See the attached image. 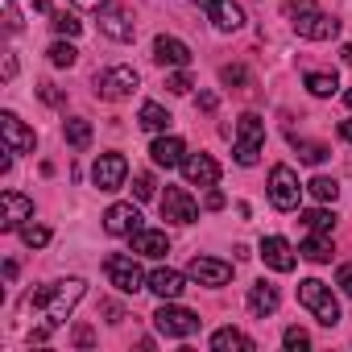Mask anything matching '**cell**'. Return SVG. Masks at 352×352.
I'll return each instance as SVG.
<instances>
[{
    "instance_id": "obj_12",
    "label": "cell",
    "mask_w": 352,
    "mask_h": 352,
    "mask_svg": "<svg viewBox=\"0 0 352 352\" xmlns=\"http://www.w3.org/2000/svg\"><path fill=\"white\" fill-rule=\"evenodd\" d=\"M183 174L191 187H216L220 183V162L212 153H187L183 157Z\"/></svg>"
},
{
    "instance_id": "obj_29",
    "label": "cell",
    "mask_w": 352,
    "mask_h": 352,
    "mask_svg": "<svg viewBox=\"0 0 352 352\" xmlns=\"http://www.w3.org/2000/svg\"><path fill=\"white\" fill-rule=\"evenodd\" d=\"M307 191H311L319 204H336V195H340V183H336V179H327V174H315V179L307 183Z\"/></svg>"
},
{
    "instance_id": "obj_11",
    "label": "cell",
    "mask_w": 352,
    "mask_h": 352,
    "mask_svg": "<svg viewBox=\"0 0 352 352\" xmlns=\"http://www.w3.org/2000/svg\"><path fill=\"white\" fill-rule=\"evenodd\" d=\"M25 220H34V199H25L21 191H5V195H0V228L17 232Z\"/></svg>"
},
{
    "instance_id": "obj_5",
    "label": "cell",
    "mask_w": 352,
    "mask_h": 352,
    "mask_svg": "<svg viewBox=\"0 0 352 352\" xmlns=\"http://www.w3.org/2000/svg\"><path fill=\"white\" fill-rule=\"evenodd\" d=\"M261 145H265V120L257 116V112H245L241 120H236V162L241 166H257V157H261Z\"/></svg>"
},
{
    "instance_id": "obj_15",
    "label": "cell",
    "mask_w": 352,
    "mask_h": 352,
    "mask_svg": "<svg viewBox=\"0 0 352 352\" xmlns=\"http://www.w3.org/2000/svg\"><path fill=\"white\" fill-rule=\"evenodd\" d=\"M208 21L220 30V34H236L245 25V9L236 5V0H208Z\"/></svg>"
},
{
    "instance_id": "obj_23",
    "label": "cell",
    "mask_w": 352,
    "mask_h": 352,
    "mask_svg": "<svg viewBox=\"0 0 352 352\" xmlns=\"http://www.w3.org/2000/svg\"><path fill=\"white\" fill-rule=\"evenodd\" d=\"M278 302H282V294H278V286L274 282H253L249 286V311L257 315V319H265V315H274L278 311Z\"/></svg>"
},
{
    "instance_id": "obj_32",
    "label": "cell",
    "mask_w": 352,
    "mask_h": 352,
    "mask_svg": "<svg viewBox=\"0 0 352 352\" xmlns=\"http://www.w3.org/2000/svg\"><path fill=\"white\" fill-rule=\"evenodd\" d=\"M50 25H54V34H58V38H79V30H83V21H79L75 13H54V21H50Z\"/></svg>"
},
{
    "instance_id": "obj_37",
    "label": "cell",
    "mask_w": 352,
    "mask_h": 352,
    "mask_svg": "<svg viewBox=\"0 0 352 352\" xmlns=\"http://www.w3.org/2000/svg\"><path fill=\"white\" fill-rule=\"evenodd\" d=\"M133 195L145 204V199H153V174H133Z\"/></svg>"
},
{
    "instance_id": "obj_13",
    "label": "cell",
    "mask_w": 352,
    "mask_h": 352,
    "mask_svg": "<svg viewBox=\"0 0 352 352\" xmlns=\"http://www.w3.org/2000/svg\"><path fill=\"white\" fill-rule=\"evenodd\" d=\"M191 46L183 42V38H153V63H162V67H174V71H183V67H191Z\"/></svg>"
},
{
    "instance_id": "obj_25",
    "label": "cell",
    "mask_w": 352,
    "mask_h": 352,
    "mask_svg": "<svg viewBox=\"0 0 352 352\" xmlns=\"http://www.w3.org/2000/svg\"><path fill=\"white\" fill-rule=\"evenodd\" d=\"M212 348H216V352H253L257 344H253L241 327H220V331L212 336Z\"/></svg>"
},
{
    "instance_id": "obj_14",
    "label": "cell",
    "mask_w": 352,
    "mask_h": 352,
    "mask_svg": "<svg viewBox=\"0 0 352 352\" xmlns=\"http://www.w3.org/2000/svg\"><path fill=\"white\" fill-rule=\"evenodd\" d=\"M187 278H191V274H179V270H153L149 282H145V290H153L162 302H174V298H183Z\"/></svg>"
},
{
    "instance_id": "obj_47",
    "label": "cell",
    "mask_w": 352,
    "mask_h": 352,
    "mask_svg": "<svg viewBox=\"0 0 352 352\" xmlns=\"http://www.w3.org/2000/svg\"><path fill=\"white\" fill-rule=\"evenodd\" d=\"M13 75H17V58L9 54V58H5V79H13Z\"/></svg>"
},
{
    "instance_id": "obj_31",
    "label": "cell",
    "mask_w": 352,
    "mask_h": 352,
    "mask_svg": "<svg viewBox=\"0 0 352 352\" xmlns=\"http://www.w3.org/2000/svg\"><path fill=\"white\" fill-rule=\"evenodd\" d=\"M302 224H307L311 232H336V212H327V208H311V212H302Z\"/></svg>"
},
{
    "instance_id": "obj_1",
    "label": "cell",
    "mask_w": 352,
    "mask_h": 352,
    "mask_svg": "<svg viewBox=\"0 0 352 352\" xmlns=\"http://www.w3.org/2000/svg\"><path fill=\"white\" fill-rule=\"evenodd\" d=\"M87 282L83 278H63V282H50V286H38L21 298V319H38L42 327H58L67 323V315L79 307Z\"/></svg>"
},
{
    "instance_id": "obj_36",
    "label": "cell",
    "mask_w": 352,
    "mask_h": 352,
    "mask_svg": "<svg viewBox=\"0 0 352 352\" xmlns=\"http://www.w3.org/2000/svg\"><path fill=\"white\" fill-rule=\"evenodd\" d=\"M166 87H170L174 96H187V91H191L195 83H191V75H187V67H183V71H174V75H166Z\"/></svg>"
},
{
    "instance_id": "obj_20",
    "label": "cell",
    "mask_w": 352,
    "mask_h": 352,
    "mask_svg": "<svg viewBox=\"0 0 352 352\" xmlns=\"http://www.w3.org/2000/svg\"><path fill=\"white\" fill-rule=\"evenodd\" d=\"M261 261H265L270 270H278V274H290L294 261H298V253H294L290 241H282V236H265V241H261Z\"/></svg>"
},
{
    "instance_id": "obj_8",
    "label": "cell",
    "mask_w": 352,
    "mask_h": 352,
    "mask_svg": "<svg viewBox=\"0 0 352 352\" xmlns=\"http://www.w3.org/2000/svg\"><path fill=\"white\" fill-rule=\"evenodd\" d=\"M157 208H162L166 224H195L199 220V204L191 199L187 187H166V195L157 199Z\"/></svg>"
},
{
    "instance_id": "obj_16",
    "label": "cell",
    "mask_w": 352,
    "mask_h": 352,
    "mask_svg": "<svg viewBox=\"0 0 352 352\" xmlns=\"http://www.w3.org/2000/svg\"><path fill=\"white\" fill-rule=\"evenodd\" d=\"M137 228H141V212L133 204H112L104 212V232L108 236H133Z\"/></svg>"
},
{
    "instance_id": "obj_42",
    "label": "cell",
    "mask_w": 352,
    "mask_h": 352,
    "mask_svg": "<svg viewBox=\"0 0 352 352\" xmlns=\"http://www.w3.org/2000/svg\"><path fill=\"white\" fill-rule=\"evenodd\" d=\"M71 5H79V9H91V13H104V9H108V0H71Z\"/></svg>"
},
{
    "instance_id": "obj_6",
    "label": "cell",
    "mask_w": 352,
    "mask_h": 352,
    "mask_svg": "<svg viewBox=\"0 0 352 352\" xmlns=\"http://www.w3.org/2000/svg\"><path fill=\"white\" fill-rule=\"evenodd\" d=\"M104 274H108V282H112L120 294H137V290H145V282H149V274H141V265H137L129 253H108V257H104Z\"/></svg>"
},
{
    "instance_id": "obj_2",
    "label": "cell",
    "mask_w": 352,
    "mask_h": 352,
    "mask_svg": "<svg viewBox=\"0 0 352 352\" xmlns=\"http://www.w3.org/2000/svg\"><path fill=\"white\" fill-rule=\"evenodd\" d=\"M286 17H290V30H294L298 38H307V42H327V38L340 34V21L327 17L315 0H290V5H286Z\"/></svg>"
},
{
    "instance_id": "obj_33",
    "label": "cell",
    "mask_w": 352,
    "mask_h": 352,
    "mask_svg": "<svg viewBox=\"0 0 352 352\" xmlns=\"http://www.w3.org/2000/svg\"><path fill=\"white\" fill-rule=\"evenodd\" d=\"M46 54H50V63H54V67H75V58H79V50H75L71 42H63V38H58Z\"/></svg>"
},
{
    "instance_id": "obj_40",
    "label": "cell",
    "mask_w": 352,
    "mask_h": 352,
    "mask_svg": "<svg viewBox=\"0 0 352 352\" xmlns=\"http://www.w3.org/2000/svg\"><path fill=\"white\" fill-rule=\"evenodd\" d=\"M224 204H228V199H224V191H216V187H208V199H204V208H208V212H220Z\"/></svg>"
},
{
    "instance_id": "obj_27",
    "label": "cell",
    "mask_w": 352,
    "mask_h": 352,
    "mask_svg": "<svg viewBox=\"0 0 352 352\" xmlns=\"http://www.w3.org/2000/svg\"><path fill=\"white\" fill-rule=\"evenodd\" d=\"M302 83H307V91H311V96H319V100H327V96H336V91H340V79H336L331 71H311Z\"/></svg>"
},
{
    "instance_id": "obj_24",
    "label": "cell",
    "mask_w": 352,
    "mask_h": 352,
    "mask_svg": "<svg viewBox=\"0 0 352 352\" xmlns=\"http://www.w3.org/2000/svg\"><path fill=\"white\" fill-rule=\"evenodd\" d=\"M331 232H311L302 245H298V257H307V261H315V265H327L331 261Z\"/></svg>"
},
{
    "instance_id": "obj_26",
    "label": "cell",
    "mask_w": 352,
    "mask_h": 352,
    "mask_svg": "<svg viewBox=\"0 0 352 352\" xmlns=\"http://www.w3.org/2000/svg\"><path fill=\"white\" fill-rule=\"evenodd\" d=\"M137 124H141L145 133H153V137H157V133H166V129H170V112H166L162 104H153V100H149V104H141V120H137Z\"/></svg>"
},
{
    "instance_id": "obj_39",
    "label": "cell",
    "mask_w": 352,
    "mask_h": 352,
    "mask_svg": "<svg viewBox=\"0 0 352 352\" xmlns=\"http://www.w3.org/2000/svg\"><path fill=\"white\" fill-rule=\"evenodd\" d=\"M38 96H42L46 104H54V108H63V104H67V96H63L54 83H42V87H38Z\"/></svg>"
},
{
    "instance_id": "obj_43",
    "label": "cell",
    "mask_w": 352,
    "mask_h": 352,
    "mask_svg": "<svg viewBox=\"0 0 352 352\" xmlns=\"http://www.w3.org/2000/svg\"><path fill=\"white\" fill-rule=\"evenodd\" d=\"M216 104H220L216 91H204V96H199V108H204V112H216Z\"/></svg>"
},
{
    "instance_id": "obj_3",
    "label": "cell",
    "mask_w": 352,
    "mask_h": 352,
    "mask_svg": "<svg viewBox=\"0 0 352 352\" xmlns=\"http://www.w3.org/2000/svg\"><path fill=\"white\" fill-rule=\"evenodd\" d=\"M298 302H302L323 327H336V323H340V302H336V294H331L327 282H319V278H302V282H298Z\"/></svg>"
},
{
    "instance_id": "obj_50",
    "label": "cell",
    "mask_w": 352,
    "mask_h": 352,
    "mask_svg": "<svg viewBox=\"0 0 352 352\" xmlns=\"http://www.w3.org/2000/svg\"><path fill=\"white\" fill-rule=\"evenodd\" d=\"M195 5H208V0H195Z\"/></svg>"
},
{
    "instance_id": "obj_22",
    "label": "cell",
    "mask_w": 352,
    "mask_h": 352,
    "mask_svg": "<svg viewBox=\"0 0 352 352\" xmlns=\"http://www.w3.org/2000/svg\"><path fill=\"white\" fill-rule=\"evenodd\" d=\"M129 241H133V253L137 257H166L170 253V236L162 228H137Z\"/></svg>"
},
{
    "instance_id": "obj_38",
    "label": "cell",
    "mask_w": 352,
    "mask_h": 352,
    "mask_svg": "<svg viewBox=\"0 0 352 352\" xmlns=\"http://www.w3.org/2000/svg\"><path fill=\"white\" fill-rule=\"evenodd\" d=\"M220 79H224L228 87H241V83H249V71H245V67H224Z\"/></svg>"
},
{
    "instance_id": "obj_9",
    "label": "cell",
    "mask_w": 352,
    "mask_h": 352,
    "mask_svg": "<svg viewBox=\"0 0 352 352\" xmlns=\"http://www.w3.org/2000/svg\"><path fill=\"white\" fill-rule=\"evenodd\" d=\"M137 83H141V75L133 67H108L96 75V96L100 100H124L137 91Z\"/></svg>"
},
{
    "instance_id": "obj_44",
    "label": "cell",
    "mask_w": 352,
    "mask_h": 352,
    "mask_svg": "<svg viewBox=\"0 0 352 352\" xmlns=\"http://www.w3.org/2000/svg\"><path fill=\"white\" fill-rule=\"evenodd\" d=\"M104 315H108V323H120V319H124V311H120L116 302H104Z\"/></svg>"
},
{
    "instance_id": "obj_41",
    "label": "cell",
    "mask_w": 352,
    "mask_h": 352,
    "mask_svg": "<svg viewBox=\"0 0 352 352\" xmlns=\"http://www.w3.org/2000/svg\"><path fill=\"white\" fill-rule=\"evenodd\" d=\"M336 286L352 298V265H340V274H336Z\"/></svg>"
},
{
    "instance_id": "obj_34",
    "label": "cell",
    "mask_w": 352,
    "mask_h": 352,
    "mask_svg": "<svg viewBox=\"0 0 352 352\" xmlns=\"http://www.w3.org/2000/svg\"><path fill=\"white\" fill-rule=\"evenodd\" d=\"M17 232H21V241H25L30 249H46V245H50V228H42V224H21Z\"/></svg>"
},
{
    "instance_id": "obj_19",
    "label": "cell",
    "mask_w": 352,
    "mask_h": 352,
    "mask_svg": "<svg viewBox=\"0 0 352 352\" xmlns=\"http://www.w3.org/2000/svg\"><path fill=\"white\" fill-rule=\"evenodd\" d=\"M149 157H153V166L174 170V166H183L187 145H183L179 137H170V133H157V137H153V145H149Z\"/></svg>"
},
{
    "instance_id": "obj_21",
    "label": "cell",
    "mask_w": 352,
    "mask_h": 352,
    "mask_svg": "<svg viewBox=\"0 0 352 352\" xmlns=\"http://www.w3.org/2000/svg\"><path fill=\"white\" fill-rule=\"evenodd\" d=\"M100 34H108L112 42H133V38H137L133 13H124V9H104V13H100Z\"/></svg>"
},
{
    "instance_id": "obj_46",
    "label": "cell",
    "mask_w": 352,
    "mask_h": 352,
    "mask_svg": "<svg viewBox=\"0 0 352 352\" xmlns=\"http://www.w3.org/2000/svg\"><path fill=\"white\" fill-rule=\"evenodd\" d=\"M340 137H344V141L352 145V116H348V120H340Z\"/></svg>"
},
{
    "instance_id": "obj_18",
    "label": "cell",
    "mask_w": 352,
    "mask_h": 352,
    "mask_svg": "<svg viewBox=\"0 0 352 352\" xmlns=\"http://www.w3.org/2000/svg\"><path fill=\"white\" fill-rule=\"evenodd\" d=\"M0 129H5V145H9V153H34L38 137H34V129L21 124L17 112H5V116H0Z\"/></svg>"
},
{
    "instance_id": "obj_30",
    "label": "cell",
    "mask_w": 352,
    "mask_h": 352,
    "mask_svg": "<svg viewBox=\"0 0 352 352\" xmlns=\"http://www.w3.org/2000/svg\"><path fill=\"white\" fill-rule=\"evenodd\" d=\"M290 141H294V149H298V157H302V162H311V166H319V162H327V153H331L327 145H319V141H302V137H294V133H290Z\"/></svg>"
},
{
    "instance_id": "obj_45",
    "label": "cell",
    "mask_w": 352,
    "mask_h": 352,
    "mask_svg": "<svg viewBox=\"0 0 352 352\" xmlns=\"http://www.w3.org/2000/svg\"><path fill=\"white\" fill-rule=\"evenodd\" d=\"M91 340H96V336H91V327H75V344H79V348H87Z\"/></svg>"
},
{
    "instance_id": "obj_7",
    "label": "cell",
    "mask_w": 352,
    "mask_h": 352,
    "mask_svg": "<svg viewBox=\"0 0 352 352\" xmlns=\"http://www.w3.org/2000/svg\"><path fill=\"white\" fill-rule=\"evenodd\" d=\"M298 199H302L298 174H294L286 162H278V166L270 170V204H274L278 212H294V208H298Z\"/></svg>"
},
{
    "instance_id": "obj_49",
    "label": "cell",
    "mask_w": 352,
    "mask_h": 352,
    "mask_svg": "<svg viewBox=\"0 0 352 352\" xmlns=\"http://www.w3.org/2000/svg\"><path fill=\"white\" fill-rule=\"evenodd\" d=\"M344 58H348V63H352V42H348V46H344Z\"/></svg>"
},
{
    "instance_id": "obj_35",
    "label": "cell",
    "mask_w": 352,
    "mask_h": 352,
    "mask_svg": "<svg viewBox=\"0 0 352 352\" xmlns=\"http://www.w3.org/2000/svg\"><path fill=\"white\" fill-rule=\"evenodd\" d=\"M282 344H286L290 352H302V348H311V336H307L302 327H286V331H282Z\"/></svg>"
},
{
    "instance_id": "obj_4",
    "label": "cell",
    "mask_w": 352,
    "mask_h": 352,
    "mask_svg": "<svg viewBox=\"0 0 352 352\" xmlns=\"http://www.w3.org/2000/svg\"><path fill=\"white\" fill-rule=\"evenodd\" d=\"M199 323H204V319H199L195 311L179 307V298H174V302H162V307L153 311V327H157L162 336H170V340H187V336H195Z\"/></svg>"
},
{
    "instance_id": "obj_17",
    "label": "cell",
    "mask_w": 352,
    "mask_h": 352,
    "mask_svg": "<svg viewBox=\"0 0 352 352\" xmlns=\"http://www.w3.org/2000/svg\"><path fill=\"white\" fill-rule=\"evenodd\" d=\"M187 274H191L199 286H228L232 265H228V261H216V257H191Z\"/></svg>"
},
{
    "instance_id": "obj_28",
    "label": "cell",
    "mask_w": 352,
    "mask_h": 352,
    "mask_svg": "<svg viewBox=\"0 0 352 352\" xmlns=\"http://www.w3.org/2000/svg\"><path fill=\"white\" fill-rule=\"evenodd\" d=\"M63 133H67V141H71L75 149H87V145H91V120H83V116H71V120L63 124Z\"/></svg>"
},
{
    "instance_id": "obj_10",
    "label": "cell",
    "mask_w": 352,
    "mask_h": 352,
    "mask_svg": "<svg viewBox=\"0 0 352 352\" xmlns=\"http://www.w3.org/2000/svg\"><path fill=\"white\" fill-rule=\"evenodd\" d=\"M129 179V157L124 153H100L96 166H91V183L100 191H120Z\"/></svg>"
},
{
    "instance_id": "obj_48",
    "label": "cell",
    "mask_w": 352,
    "mask_h": 352,
    "mask_svg": "<svg viewBox=\"0 0 352 352\" xmlns=\"http://www.w3.org/2000/svg\"><path fill=\"white\" fill-rule=\"evenodd\" d=\"M344 104H348V108H352V87H348V91H344Z\"/></svg>"
}]
</instances>
